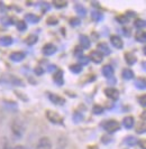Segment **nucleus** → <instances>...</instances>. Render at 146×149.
Listing matches in <instances>:
<instances>
[{
	"instance_id": "nucleus-1",
	"label": "nucleus",
	"mask_w": 146,
	"mask_h": 149,
	"mask_svg": "<svg viewBox=\"0 0 146 149\" xmlns=\"http://www.w3.org/2000/svg\"><path fill=\"white\" fill-rule=\"evenodd\" d=\"M10 129H11V134H14V137L17 138V139L22 138V136L25 134V126H24V123L22 121L18 119H15L11 122Z\"/></svg>"
},
{
	"instance_id": "nucleus-2",
	"label": "nucleus",
	"mask_w": 146,
	"mask_h": 149,
	"mask_svg": "<svg viewBox=\"0 0 146 149\" xmlns=\"http://www.w3.org/2000/svg\"><path fill=\"white\" fill-rule=\"evenodd\" d=\"M45 116H46L47 120L52 123H54V125H62L63 123V118H62V116L58 114V112L47 110L45 112Z\"/></svg>"
},
{
	"instance_id": "nucleus-3",
	"label": "nucleus",
	"mask_w": 146,
	"mask_h": 149,
	"mask_svg": "<svg viewBox=\"0 0 146 149\" xmlns=\"http://www.w3.org/2000/svg\"><path fill=\"white\" fill-rule=\"evenodd\" d=\"M103 129L109 134H114L120 129V125L116 120H108V121L103 122Z\"/></svg>"
},
{
	"instance_id": "nucleus-4",
	"label": "nucleus",
	"mask_w": 146,
	"mask_h": 149,
	"mask_svg": "<svg viewBox=\"0 0 146 149\" xmlns=\"http://www.w3.org/2000/svg\"><path fill=\"white\" fill-rule=\"evenodd\" d=\"M35 149H52V141L48 137H41L37 141Z\"/></svg>"
},
{
	"instance_id": "nucleus-5",
	"label": "nucleus",
	"mask_w": 146,
	"mask_h": 149,
	"mask_svg": "<svg viewBox=\"0 0 146 149\" xmlns=\"http://www.w3.org/2000/svg\"><path fill=\"white\" fill-rule=\"evenodd\" d=\"M56 51H58L56 46L54 44H51V43L45 44L43 46V48H42V53H43L45 56H52L53 54L56 53Z\"/></svg>"
},
{
	"instance_id": "nucleus-6",
	"label": "nucleus",
	"mask_w": 146,
	"mask_h": 149,
	"mask_svg": "<svg viewBox=\"0 0 146 149\" xmlns=\"http://www.w3.org/2000/svg\"><path fill=\"white\" fill-rule=\"evenodd\" d=\"M110 43L111 45L117 48V49H121L124 47V42H123V38L119 37L118 35H111L110 36Z\"/></svg>"
},
{
	"instance_id": "nucleus-7",
	"label": "nucleus",
	"mask_w": 146,
	"mask_h": 149,
	"mask_svg": "<svg viewBox=\"0 0 146 149\" xmlns=\"http://www.w3.org/2000/svg\"><path fill=\"white\" fill-rule=\"evenodd\" d=\"M105 94H106V97H109L110 100H112V101H117L119 99V92L115 88H107V89H105Z\"/></svg>"
},
{
	"instance_id": "nucleus-8",
	"label": "nucleus",
	"mask_w": 146,
	"mask_h": 149,
	"mask_svg": "<svg viewBox=\"0 0 146 149\" xmlns=\"http://www.w3.org/2000/svg\"><path fill=\"white\" fill-rule=\"evenodd\" d=\"M47 97H48V99H50V101H51L52 103H54V104H56V105H63L64 103H65V100H64L62 97L58 95V94L48 93Z\"/></svg>"
},
{
	"instance_id": "nucleus-9",
	"label": "nucleus",
	"mask_w": 146,
	"mask_h": 149,
	"mask_svg": "<svg viewBox=\"0 0 146 149\" xmlns=\"http://www.w3.org/2000/svg\"><path fill=\"white\" fill-rule=\"evenodd\" d=\"M89 58H90V61H92L93 63H95V64H100L103 61V55L100 52H98V51H92V52L90 53V55H89Z\"/></svg>"
},
{
	"instance_id": "nucleus-10",
	"label": "nucleus",
	"mask_w": 146,
	"mask_h": 149,
	"mask_svg": "<svg viewBox=\"0 0 146 149\" xmlns=\"http://www.w3.org/2000/svg\"><path fill=\"white\" fill-rule=\"evenodd\" d=\"M101 73L105 77H107V79H111V77H114V73H115V71H114V67L111 66V65L107 64V65H103V66H102Z\"/></svg>"
},
{
	"instance_id": "nucleus-11",
	"label": "nucleus",
	"mask_w": 146,
	"mask_h": 149,
	"mask_svg": "<svg viewBox=\"0 0 146 149\" xmlns=\"http://www.w3.org/2000/svg\"><path fill=\"white\" fill-rule=\"evenodd\" d=\"M53 80L58 85H63L64 84V79H63V71L62 70H58L54 75H53Z\"/></svg>"
},
{
	"instance_id": "nucleus-12",
	"label": "nucleus",
	"mask_w": 146,
	"mask_h": 149,
	"mask_svg": "<svg viewBox=\"0 0 146 149\" xmlns=\"http://www.w3.org/2000/svg\"><path fill=\"white\" fill-rule=\"evenodd\" d=\"M79 40H80V45L82 49H88V48H90L91 42H90V39H89L88 36H86V35H80V36H79Z\"/></svg>"
},
{
	"instance_id": "nucleus-13",
	"label": "nucleus",
	"mask_w": 146,
	"mask_h": 149,
	"mask_svg": "<svg viewBox=\"0 0 146 149\" xmlns=\"http://www.w3.org/2000/svg\"><path fill=\"white\" fill-rule=\"evenodd\" d=\"M124 57H125L126 63H127L128 65H134V64L137 62V57L135 56V54H133V53H131V52L125 53Z\"/></svg>"
},
{
	"instance_id": "nucleus-14",
	"label": "nucleus",
	"mask_w": 146,
	"mask_h": 149,
	"mask_svg": "<svg viewBox=\"0 0 146 149\" xmlns=\"http://www.w3.org/2000/svg\"><path fill=\"white\" fill-rule=\"evenodd\" d=\"M97 47H98V49H97V51L101 53L103 56H105V55H109L110 53H111L109 46L106 44V43H103V42H102V43H99Z\"/></svg>"
},
{
	"instance_id": "nucleus-15",
	"label": "nucleus",
	"mask_w": 146,
	"mask_h": 149,
	"mask_svg": "<svg viewBox=\"0 0 146 149\" xmlns=\"http://www.w3.org/2000/svg\"><path fill=\"white\" fill-rule=\"evenodd\" d=\"M134 123H135V119L134 117L131 116H127L123 119V126H124L126 129H131L134 127Z\"/></svg>"
},
{
	"instance_id": "nucleus-16",
	"label": "nucleus",
	"mask_w": 146,
	"mask_h": 149,
	"mask_svg": "<svg viewBox=\"0 0 146 149\" xmlns=\"http://www.w3.org/2000/svg\"><path fill=\"white\" fill-rule=\"evenodd\" d=\"M10 60L13 62H22L25 60V53L22 52H14L10 54Z\"/></svg>"
},
{
	"instance_id": "nucleus-17",
	"label": "nucleus",
	"mask_w": 146,
	"mask_h": 149,
	"mask_svg": "<svg viewBox=\"0 0 146 149\" xmlns=\"http://www.w3.org/2000/svg\"><path fill=\"white\" fill-rule=\"evenodd\" d=\"M135 39L139 43H146V31L143 29H138L135 33Z\"/></svg>"
},
{
	"instance_id": "nucleus-18",
	"label": "nucleus",
	"mask_w": 146,
	"mask_h": 149,
	"mask_svg": "<svg viewBox=\"0 0 146 149\" xmlns=\"http://www.w3.org/2000/svg\"><path fill=\"white\" fill-rule=\"evenodd\" d=\"M124 142L127 146H129V147H134V146H136L138 143V139L136 137H134V136H127L125 138Z\"/></svg>"
},
{
	"instance_id": "nucleus-19",
	"label": "nucleus",
	"mask_w": 146,
	"mask_h": 149,
	"mask_svg": "<svg viewBox=\"0 0 146 149\" xmlns=\"http://www.w3.org/2000/svg\"><path fill=\"white\" fill-rule=\"evenodd\" d=\"M135 86L139 90H145L146 89V79L145 77H138L135 81Z\"/></svg>"
},
{
	"instance_id": "nucleus-20",
	"label": "nucleus",
	"mask_w": 146,
	"mask_h": 149,
	"mask_svg": "<svg viewBox=\"0 0 146 149\" xmlns=\"http://www.w3.org/2000/svg\"><path fill=\"white\" fill-rule=\"evenodd\" d=\"M135 131H136V134H145V132H146V122H144V121H140V122H138V123L136 125Z\"/></svg>"
},
{
	"instance_id": "nucleus-21",
	"label": "nucleus",
	"mask_w": 146,
	"mask_h": 149,
	"mask_svg": "<svg viewBox=\"0 0 146 149\" xmlns=\"http://www.w3.org/2000/svg\"><path fill=\"white\" fill-rule=\"evenodd\" d=\"M121 76L125 80H131V79H134V72L131 68H124L121 72Z\"/></svg>"
},
{
	"instance_id": "nucleus-22",
	"label": "nucleus",
	"mask_w": 146,
	"mask_h": 149,
	"mask_svg": "<svg viewBox=\"0 0 146 149\" xmlns=\"http://www.w3.org/2000/svg\"><path fill=\"white\" fill-rule=\"evenodd\" d=\"M25 20H27L30 24H37L41 20V18L38 16L34 15V14H27V15L25 16Z\"/></svg>"
},
{
	"instance_id": "nucleus-23",
	"label": "nucleus",
	"mask_w": 146,
	"mask_h": 149,
	"mask_svg": "<svg viewBox=\"0 0 146 149\" xmlns=\"http://www.w3.org/2000/svg\"><path fill=\"white\" fill-rule=\"evenodd\" d=\"M13 43H14V40L10 36H4V37L0 38V45L1 46H10Z\"/></svg>"
},
{
	"instance_id": "nucleus-24",
	"label": "nucleus",
	"mask_w": 146,
	"mask_h": 149,
	"mask_svg": "<svg viewBox=\"0 0 146 149\" xmlns=\"http://www.w3.org/2000/svg\"><path fill=\"white\" fill-rule=\"evenodd\" d=\"M66 145H67L66 139L63 136H61L58 139V142H56V149H65Z\"/></svg>"
},
{
	"instance_id": "nucleus-25",
	"label": "nucleus",
	"mask_w": 146,
	"mask_h": 149,
	"mask_svg": "<svg viewBox=\"0 0 146 149\" xmlns=\"http://www.w3.org/2000/svg\"><path fill=\"white\" fill-rule=\"evenodd\" d=\"M91 17L95 22H101L102 18H103V14L99 10H95V11L91 13Z\"/></svg>"
},
{
	"instance_id": "nucleus-26",
	"label": "nucleus",
	"mask_w": 146,
	"mask_h": 149,
	"mask_svg": "<svg viewBox=\"0 0 146 149\" xmlns=\"http://www.w3.org/2000/svg\"><path fill=\"white\" fill-rule=\"evenodd\" d=\"M74 9H75V11H77V14L79 16H86L87 15V9L83 7L82 5H75L74 6Z\"/></svg>"
},
{
	"instance_id": "nucleus-27",
	"label": "nucleus",
	"mask_w": 146,
	"mask_h": 149,
	"mask_svg": "<svg viewBox=\"0 0 146 149\" xmlns=\"http://www.w3.org/2000/svg\"><path fill=\"white\" fill-rule=\"evenodd\" d=\"M53 6L58 9H61V8H64L67 6V1L65 0H54L53 1Z\"/></svg>"
},
{
	"instance_id": "nucleus-28",
	"label": "nucleus",
	"mask_w": 146,
	"mask_h": 149,
	"mask_svg": "<svg viewBox=\"0 0 146 149\" xmlns=\"http://www.w3.org/2000/svg\"><path fill=\"white\" fill-rule=\"evenodd\" d=\"M70 71L72 72L73 74H79L82 72V66H81L80 64H72V65H70Z\"/></svg>"
},
{
	"instance_id": "nucleus-29",
	"label": "nucleus",
	"mask_w": 146,
	"mask_h": 149,
	"mask_svg": "<svg viewBox=\"0 0 146 149\" xmlns=\"http://www.w3.org/2000/svg\"><path fill=\"white\" fill-rule=\"evenodd\" d=\"M134 26H135L136 28H138V29H143L146 26V22L144 19H142V18H137V19L134 22Z\"/></svg>"
},
{
	"instance_id": "nucleus-30",
	"label": "nucleus",
	"mask_w": 146,
	"mask_h": 149,
	"mask_svg": "<svg viewBox=\"0 0 146 149\" xmlns=\"http://www.w3.org/2000/svg\"><path fill=\"white\" fill-rule=\"evenodd\" d=\"M37 40H38V38H37L36 35H29L28 37L26 38V44L28 46H32V45L36 44Z\"/></svg>"
},
{
	"instance_id": "nucleus-31",
	"label": "nucleus",
	"mask_w": 146,
	"mask_h": 149,
	"mask_svg": "<svg viewBox=\"0 0 146 149\" xmlns=\"http://www.w3.org/2000/svg\"><path fill=\"white\" fill-rule=\"evenodd\" d=\"M16 27H17V29L19 30V31H25V30L27 29V24H26L25 20H18Z\"/></svg>"
},
{
	"instance_id": "nucleus-32",
	"label": "nucleus",
	"mask_w": 146,
	"mask_h": 149,
	"mask_svg": "<svg viewBox=\"0 0 146 149\" xmlns=\"http://www.w3.org/2000/svg\"><path fill=\"white\" fill-rule=\"evenodd\" d=\"M89 62H90V58H89V56H86V55H81L80 57H79V64H80L81 66H83V65H88V64H89Z\"/></svg>"
},
{
	"instance_id": "nucleus-33",
	"label": "nucleus",
	"mask_w": 146,
	"mask_h": 149,
	"mask_svg": "<svg viewBox=\"0 0 146 149\" xmlns=\"http://www.w3.org/2000/svg\"><path fill=\"white\" fill-rule=\"evenodd\" d=\"M103 108H102L101 105H99V104H95L93 105V108H92V111H93V113L95 114H101L102 112H103Z\"/></svg>"
},
{
	"instance_id": "nucleus-34",
	"label": "nucleus",
	"mask_w": 146,
	"mask_h": 149,
	"mask_svg": "<svg viewBox=\"0 0 146 149\" xmlns=\"http://www.w3.org/2000/svg\"><path fill=\"white\" fill-rule=\"evenodd\" d=\"M81 24V20L80 18H75V17H73L70 19V25H72V26H79Z\"/></svg>"
},
{
	"instance_id": "nucleus-35",
	"label": "nucleus",
	"mask_w": 146,
	"mask_h": 149,
	"mask_svg": "<svg viewBox=\"0 0 146 149\" xmlns=\"http://www.w3.org/2000/svg\"><path fill=\"white\" fill-rule=\"evenodd\" d=\"M138 103L142 107H146V93L138 97Z\"/></svg>"
},
{
	"instance_id": "nucleus-36",
	"label": "nucleus",
	"mask_w": 146,
	"mask_h": 149,
	"mask_svg": "<svg viewBox=\"0 0 146 149\" xmlns=\"http://www.w3.org/2000/svg\"><path fill=\"white\" fill-rule=\"evenodd\" d=\"M116 19H117V22H120V24H126V22H128V18H127L126 16H118Z\"/></svg>"
},
{
	"instance_id": "nucleus-37",
	"label": "nucleus",
	"mask_w": 146,
	"mask_h": 149,
	"mask_svg": "<svg viewBox=\"0 0 146 149\" xmlns=\"http://www.w3.org/2000/svg\"><path fill=\"white\" fill-rule=\"evenodd\" d=\"M58 19L55 18V17H50L48 19H47V24L48 25H56L58 24Z\"/></svg>"
},
{
	"instance_id": "nucleus-38",
	"label": "nucleus",
	"mask_w": 146,
	"mask_h": 149,
	"mask_svg": "<svg viewBox=\"0 0 146 149\" xmlns=\"http://www.w3.org/2000/svg\"><path fill=\"white\" fill-rule=\"evenodd\" d=\"M137 145L140 147V149H146V139H140V140H138Z\"/></svg>"
},
{
	"instance_id": "nucleus-39",
	"label": "nucleus",
	"mask_w": 146,
	"mask_h": 149,
	"mask_svg": "<svg viewBox=\"0 0 146 149\" xmlns=\"http://www.w3.org/2000/svg\"><path fill=\"white\" fill-rule=\"evenodd\" d=\"M34 72H35V74H36V75H43L44 70H43V68H42L41 66H37V67H35Z\"/></svg>"
},
{
	"instance_id": "nucleus-40",
	"label": "nucleus",
	"mask_w": 146,
	"mask_h": 149,
	"mask_svg": "<svg viewBox=\"0 0 146 149\" xmlns=\"http://www.w3.org/2000/svg\"><path fill=\"white\" fill-rule=\"evenodd\" d=\"M82 51H83L82 48H80V47H77V48H75V51H74V54H75V56L80 57L81 55H83V54H82Z\"/></svg>"
},
{
	"instance_id": "nucleus-41",
	"label": "nucleus",
	"mask_w": 146,
	"mask_h": 149,
	"mask_svg": "<svg viewBox=\"0 0 146 149\" xmlns=\"http://www.w3.org/2000/svg\"><path fill=\"white\" fill-rule=\"evenodd\" d=\"M123 33H124L125 36H127V37L131 36V29L127 28V27H124V28H123Z\"/></svg>"
},
{
	"instance_id": "nucleus-42",
	"label": "nucleus",
	"mask_w": 146,
	"mask_h": 149,
	"mask_svg": "<svg viewBox=\"0 0 146 149\" xmlns=\"http://www.w3.org/2000/svg\"><path fill=\"white\" fill-rule=\"evenodd\" d=\"M101 140H102V142H103V143H108V142L111 140V138H110L109 136H103Z\"/></svg>"
},
{
	"instance_id": "nucleus-43",
	"label": "nucleus",
	"mask_w": 146,
	"mask_h": 149,
	"mask_svg": "<svg viewBox=\"0 0 146 149\" xmlns=\"http://www.w3.org/2000/svg\"><path fill=\"white\" fill-rule=\"evenodd\" d=\"M140 119H142V121H144V122L146 121V110H144V111L140 113Z\"/></svg>"
},
{
	"instance_id": "nucleus-44",
	"label": "nucleus",
	"mask_w": 146,
	"mask_h": 149,
	"mask_svg": "<svg viewBox=\"0 0 146 149\" xmlns=\"http://www.w3.org/2000/svg\"><path fill=\"white\" fill-rule=\"evenodd\" d=\"M13 149H26V147L22 146V145H17V146H15Z\"/></svg>"
},
{
	"instance_id": "nucleus-45",
	"label": "nucleus",
	"mask_w": 146,
	"mask_h": 149,
	"mask_svg": "<svg viewBox=\"0 0 146 149\" xmlns=\"http://www.w3.org/2000/svg\"><path fill=\"white\" fill-rule=\"evenodd\" d=\"M142 67L146 71V62H143V63H142Z\"/></svg>"
},
{
	"instance_id": "nucleus-46",
	"label": "nucleus",
	"mask_w": 146,
	"mask_h": 149,
	"mask_svg": "<svg viewBox=\"0 0 146 149\" xmlns=\"http://www.w3.org/2000/svg\"><path fill=\"white\" fill-rule=\"evenodd\" d=\"M143 53H144V55L146 56V46H144V47H143Z\"/></svg>"
},
{
	"instance_id": "nucleus-47",
	"label": "nucleus",
	"mask_w": 146,
	"mask_h": 149,
	"mask_svg": "<svg viewBox=\"0 0 146 149\" xmlns=\"http://www.w3.org/2000/svg\"><path fill=\"white\" fill-rule=\"evenodd\" d=\"M4 149H10V148H9V147H6V148H4Z\"/></svg>"
}]
</instances>
